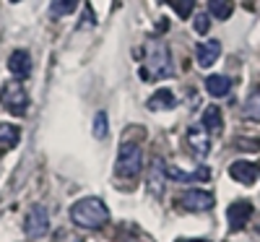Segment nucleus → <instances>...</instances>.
Returning a JSON list of instances; mask_svg holds the SVG:
<instances>
[{
  "mask_svg": "<svg viewBox=\"0 0 260 242\" xmlns=\"http://www.w3.org/2000/svg\"><path fill=\"white\" fill-rule=\"evenodd\" d=\"M71 222L81 229H99L110 222V208L102 198H81L71 206Z\"/></svg>",
  "mask_w": 260,
  "mask_h": 242,
  "instance_id": "1",
  "label": "nucleus"
},
{
  "mask_svg": "<svg viewBox=\"0 0 260 242\" xmlns=\"http://www.w3.org/2000/svg\"><path fill=\"white\" fill-rule=\"evenodd\" d=\"M172 76V55L169 47L161 42H148L143 47V68H141V78L151 81V78H169Z\"/></svg>",
  "mask_w": 260,
  "mask_h": 242,
  "instance_id": "2",
  "label": "nucleus"
},
{
  "mask_svg": "<svg viewBox=\"0 0 260 242\" xmlns=\"http://www.w3.org/2000/svg\"><path fill=\"white\" fill-rule=\"evenodd\" d=\"M141 167H143V148L133 141H127L120 146L117 151V162H115V172H117V177H138L141 174Z\"/></svg>",
  "mask_w": 260,
  "mask_h": 242,
  "instance_id": "3",
  "label": "nucleus"
},
{
  "mask_svg": "<svg viewBox=\"0 0 260 242\" xmlns=\"http://www.w3.org/2000/svg\"><path fill=\"white\" fill-rule=\"evenodd\" d=\"M0 107H6V112H11L16 117L26 115V107H29L26 89L18 81H6L3 86H0Z\"/></svg>",
  "mask_w": 260,
  "mask_h": 242,
  "instance_id": "4",
  "label": "nucleus"
},
{
  "mask_svg": "<svg viewBox=\"0 0 260 242\" xmlns=\"http://www.w3.org/2000/svg\"><path fill=\"white\" fill-rule=\"evenodd\" d=\"M24 232H26V237H45L50 232V214H47V208L34 206L26 214V219H24Z\"/></svg>",
  "mask_w": 260,
  "mask_h": 242,
  "instance_id": "5",
  "label": "nucleus"
},
{
  "mask_svg": "<svg viewBox=\"0 0 260 242\" xmlns=\"http://www.w3.org/2000/svg\"><path fill=\"white\" fill-rule=\"evenodd\" d=\"M180 203H182V208H187V211H208V208H213L216 201H213V193H208V190H203V188H190V190L182 193Z\"/></svg>",
  "mask_w": 260,
  "mask_h": 242,
  "instance_id": "6",
  "label": "nucleus"
},
{
  "mask_svg": "<svg viewBox=\"0 0 260 242\" xmlns=\"http://www.w3.org/2000/svg\"><path fill=\"white\" fill-rule=\"evenodd\" d=\"M187 146H190V151L198 159L208 157V151H211V133H208L203 125H192L187 130Z\"/></svg>",
  "mask_w": 260,
  "mask_h": 242,
  "instance_id": "7",
  "label": "nucleus"
},
{
  "mask_svg": "<svg viewBox=\"0 0 260 242\" xmlns=\"http://www.w3.org/2000/svg\"><path fill=\"white\" fill-rule=\"evenodd\" d=\"M252 216V203L250 201H234L226 211V219H229V229L232 232H240L245 229V224L250 222Z\"/></svg>",
  "mask_w": 260,
  "mask_h": 242,
  "instance_id": "8",
  "label": "nucleus"
},
{
  "mask_svg": "<svg viewBox=\"0 0 260 242\" xmlns=\"http://www.w3.org/2000/svg\"><path fill=\"white\" fill-rule=\"evenodd\" d=\"M164 180H167V164H164L161 157H154L151 159V167H148V174H146L148 190L154 195H161L164 193Z\"/></svg>",
  "mask_w": 260,
  "mask_h": 242,
  "instance_id": "9",
  "label": "nucleus"
},
{
  "mask_svg": "<svg viewBox=\"0 0 260 242\" xmlns=\"http://www.w3.org/2000/svg\"><path fill=\"white\" fill-rule=\"evenodd\" d=\"M219 55H221V42L219 39H208V42H203V45H198V50H195V57H198L201 68H211V65L219 60Z\"/></svg>",
  "mask_w": 260,
  "mask_h": 242,
  "instance_id": "10",
  "label": "nucleus"
},
{
  "mask_svg": "<svg viewBox=\"0 0 260 242\" xmlns=\"http://www.w3.org/2000/svg\"><path fill=\"white\" fill-rule=\"evenodd\" d=\"M8 71L16 76V78H26L31 73V55L26 50H16L11 52L8 57Z\"/></svg>",
  "mask_w": 260,
  "mask_h": 242,
  "instance_id": "11",
  "label": "nucleus"
},
{
  "mask_svg": "<svg viewBox=\"0 0 260 242\" xmlns=\"http://www.w3.org/2000/svg\"><path fill=\"white\" fill-rule=\"evenodd\" d=\"M167 177L177 180V183H206L211 177V169L208 167H198L195 172H182L177 167H167Z\"/></svg>",
  "mask_w": 260,
  "mask_h": 242,
  "instance_id": "12",
  "label": "nucleus"
},
{
  "mask_svg": "<svg viewBox=\"0 0 260 242\" xmlns=\"http://www.w3.org/2000/svg\"><path fill=\"white\" fill-rule=\"evenodd\" d=\"M229 177L237 180V183H242V185H252L255 177H257V167L250 164V162H234L229 167Z\"/></svg>",
  "mask_w": 260,
  "mask_h": 242,
  "instance_id": "13",
  "label": "nucleus"
},
{
  "mask_svg": "<svg viewBox=\"0 0 260 242\" xmlns=\"http://www.w3.org/2000/svg\"><path fill=\"white\" fill-rule=\"evenodd\" d=\"M146 107L151 109V112H159V109H175L177 107V99H175V94H172L169 89H156L154 94L148 97Z\"/></svg>",
  "mask_w": 260,
  "mask_h": 242,
  "instance_id": "14",
  "label": "nucleus"
},
{
  "mask_svg": "<svg viewBox=\"0 0 260 242\" xmlns=\"http://www.w3.org/2000/svg\"><path fill=\"white\" fill-rule=\"evenodd\" d=\"M203 128L208 130V133H219V130L224 128V120H221V109L211 104L203 109Z\"/></svg>",
  "mask_w": 260,
  "mask_h": 242,
  "instance_id": "15",
  "label": "nucleus"
},
{
  "mask_svg": "<svg viewBox=\"0 0 260 242\" xmlns=\"http://www.w3.org/2000/svg\"><path fill=\"white\" fill-rule=\"evenodd\" d=\"M232 89V81L226 76H208L206 78V92L211 97H226Z\"/></svg>",
  "mask_w": 260,
  "mask_h": 242,
  "instance_id": "16",
  "label": "nucleus"
},
{
  "mask_svg": "<svg viewBox=\"0 0 260 242\" xmlns=\"http://www.w3.org/2000/svg\"><path fill=\"white\" fill-rule=\"evenodd\" d=\"M18 141H21V130L11 123H0V146H3V151L13 148Z\"/></svg>",
  "mask_w": 260,
  "mask_h": 242,
  "instance_id": "17",
  "label": "nucleus"
},
{
  "mask_svg": "<svg viewBox=\"0 0 260 242\" xmlns=\"http://www.w3.org/2000/svg\"><path fill=\"white\" fill-rule=\"evenodd\" d=\"M242 117H245V120H252V123H260V92H252V94L245 99Z\"/></svg>",
  "mask_w": 260,
  "mask_h": 242,
  "instance_id": "18",
  "label": "nucleus"
},
{
  "mask_svg": "<svg viewBox=\"0 0 260 242\" xmlns=\"http://www.w3.org/2000/svg\"><path fill=\"white\" fill-rule=\"evenodd\" d=\"M208 11L213 18H219V21H226L234 11V3L232 0H208Z\"/></svg>",
  "mask_w": 260,
  "mask_h": 242,
  "instance_id": "19",
  "label": "nucleus"
},
{
  "mask_svg": "<svg viewBox=\"0 0 260 242\" xmlns=\"http://www.w3.org/2000/svg\"><path fill=\"white\" fill-rule=\"evenodd\" d=\"M78 3H81V0H52V3H50V13L52 16H68V13L78 11Z\"/></svg>",
  "mask_w": 260,
  "mask_h": 242,
  "instance_id": "20",
  "label": "nucleus"
},
{
  "mask_svg": "<svg viewBox=\"0 0 260 242\" xmlns=\"http://www.w3.org/2000/svg\"><path fill=\"white\" fill-rule=\"evenodd\" d=\"M169 6L175 8V13L180 18H187L192 13V8H195V0H169Z\"/></svg>",
  "mask_w": 260,
  "mask_h": 242,
  "instance_id": "21",
  "label": "nucleus"
},
{
  "mask_svg": "<svg viewBox=\"0 0 260 242\" xmlns=\"http://www.w3.org/2000/svg\"><path fill=\"white\" fill-rule=\"evenodd\" d=\"M192 29L198 32V34H208V29H211V16H208V13H195Z\"/></svg>",
  "mask_w": 260,
  "mask_h": 242,
  "instance_id": "22",
  "label": "nucleus"
},
{
  "mask_svg": "<svg viewBox=\"0 0 260 242\" xmlns=\"http://www.w3.org/2000/svg\"><path fill=\"white\" fill-rule=\"evenodd\" d=\"M94 138H107V112H96L94 117Z\"/></svg>",
  "mask_w": 260,
  "mask_h": 242,
  "instance_id": "23",
  "label": "nucleus"
},
{
  "mask_svg": "<svg viewBox=\"0 0 260 242\" xmlns=\"http://www.w3.org/2000/svg\"><path fill=\"white\" fill-rule=\"evenodd\" d=\"M94 24H96V18H94L91 6H83V16L78 21V29H94Z\"/></svg>",
  "mask_w": 260,
  "mask_h": 242,
  "instance_id": "24",
  "label": "nucleus"
},
{
  "mask_svg": "<svg viewBox=\"0 0 260 242\" xmlns=\"http://www.w3.org/2000/svg\"><path fill=\"white\" fill-rule=\"evenodd\" d=\"M167 29H169V21H167V18H159V21H156V32H159V34H164Z\"/></svg>",
  "mask_w": 260,
  "mask_h": 242,
  "instance_id": "25",
  "label": "nucleus"
},
{
  "mask_svg": "<svg viewBox=\"0 0 260 242\" xmlns=\"http://www.w3.org/2000/svg\"><path fill=\"white\" fill-rule=\"evenodd\" d=\"M182 242H211V239H182Z\"/></svg>",
  "mask_w": 260,
  "mask_h": 242,
  "instance_id": "26",
  "label": "nucleus"
},
{
  "mask_svg": "<svg viewBox=\"0 0 260 242\" xmlns=\"http://www.w3.org/2000/svg\"><path fill=\"white\" fill-rule=\"evenodd\" d=\"M11 3H21V0H11Z\"/></svg>",
  "mask_w": 260,
  "mask_h": 242,
  "instance_id": "27",
  "label": "nucleus"
},
{
  "mask_svg": "<svg viewBox=\"0 0 260 242\" xmlns=\"http://www.w3.org/2000/svg\"><path fill=\"white\" fill-rule=\"evenodd\" d=\"M257 232H260V229H257Z\"/></svg>",
  "mask_w": 260,
  "mask_h": 242,
  "instance_id": "28",
  "label": "nucleus"
}]
</instances>
